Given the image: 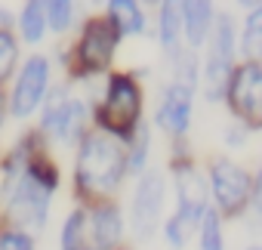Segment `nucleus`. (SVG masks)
<instances>
[{
	"instance_id": "1",
	"label": "nucleus",
	"mask_w": 262,
	"mask_h": 250,
	"mask_svg": "<svg viewBox=\"0 0 262 250\" xmlns=\"http://www.w3.org/2000/svg\"><path fill=\"white\" fill-rule=\"evenodd\" d=\"M126 173L123 152L105 136H86L77 155V185L80 192H111Z\"/></svg>"
},
{
	"instance_id": "2",
	"label": "nucleus",
	"mask_w": 262,
	"mask_h": 250,
	"mask_svg": "<svg viewBox=\"0 0 262 250\" xmlns=\"http://www.w3.org/2000/svg\"><path fill=\"white\" fill-rule=\"evenodd\" d=\"M56 189V170L40 161V164H28L25 176L19 179V185L10 192V216L28 228H43L47 213H50V195Z\"/></svg>"
},
{
	"instance_id": "3",
	"label": "nucleus",
	"mask_w": 262,
	"mask_h": 250,
	"mask_svg": "<svg viewBox=\"0 0 262 250\" xmlns=\"http://www.w3.org/2000/svg\"><path fill=\"white\" fill-rule=\"evenodd\" d=\"M139 114H142L139 87L133 84V77L114 74L108 80V90H105V99H102V108H99L102 127L117 133V136H129L136 130V123H139Z\"/></svg>"
},
{
	"instance_id": "4",
	"label": "nucleus",
	"mask_w": 262,
	"mask_h": 250,
	"mask_svg": "<svg viewBox=\"0 0 262 250\" xmlns=\"http://www.w3.org/2000/svg\"><path fill=\"white\" fill-rule=\"evenodd\" d=\"M231 59H234V28H231V16H219V22L213 28L210 53H207V68H204L207 99H222L225 96L228 77L234 71Z\"/></svg>"
},
{
	"instance_id": "5",
	"label": "nucleus",
	"mask_w": 262,
	"mask_h": 250,
	"mask_svg": "<svg viewBox=\"0 0 262 250\" xmlns=\"http://www.w3.org/2000/svg\"><path fill=\"white\" fill-rule=\"evenodd\" d=\"M225 96L231 102V111L247 127H259V120H262V71L256 62H244L241 68L231 71Z\"/></svg>"
},
{
	"instance_id": "6",
	"label": "nucleus",
	"mask_w": 262,
	"mask_h": 250,
	"mask_svg": "<svg viewBox=\"0 0 262 250\" xmlns=\"http://www.w3.org/2000/svg\"><path fill=\"white\" fill-rule=\"evenodd\" d=\"M210 182H213V195H216V204L225 216H234L241 213L247 204H250V195H253V179L244 167H237L234 161L228 158H219L216 164H210Z\"/></svg>"
},
{
	"instance_id": "7",
	"label": "nucleus",
	"mask_w": 262,
	"mask_h": 250,
	"mask_svg": "<svg viewBox=\"0 0 262 250\" xmlns=\"http://www.w3.org/2000/svg\"><path fill=\"white\" fill-rule=\"evenodd\" d=\"M117 40H120V34L114 31V25L108 19H90L83 25V37H80V47H77L80 68L90 71V74L105 71L114 59Z\"/></svg>"
},
{
	"instance_id": "8",
	"label": "nucleus",
	"mask_w": 262,
	"mask_h": 250,
	"mask_svg": "<svg viewBox=\"0 0 262 250\" xmlns=\"http://www.w3.org/2000/svg\"><path fill=\"white\" fill-rule=\"evenodd\" d=\"M164 173L161 170H148L136 192H133V225H136V235L142 241H148L155 232H158V222H161V207H164Z\"/></svg>"
},
{
	"instance_id": "9",
	"label": "nucleus",
	"mask_w": 262,
	"mask_h": 250,
	"mask_svg": "<svg viewBox=\"0 0 262 250\" xmlns=\"http://www.w3.org/2000/svg\"><path fill=\"white\" fill-rule=\"evenodd\" d=\"M47 84H50V62L43 56H31L13 87V96H10V105H13V114L16 117H28L40 99L47 96Z\"/></svg>"
},
{
	"instance_id": "10",
	"label": "nucleus",
	"mask_w": 262,
	"mask_h": 250,
	"mask_svg": "<svg viewBox=\"0 0 262 250\" xmlns=\"http://www.w3.org/2000/svg\"><path fill=\"white\" fill-rule=\"evenodd\" d=\"M176 192H179V216L194 225V219L207 210V182L191 164H176Z\"/></svg>"
},
{
	"instance_id": "11",
	"label": "nucleus",
	"mask_w": 262,
	"mask_h": 250,
	"mask_svg": "<svg viewBox=\"0 0 262 250\" xmlns=\"http://www.w3.org/2000/svg\"><path fill=\"white\" fill-rule=\"evenodd\" d=\"M158 123L170 133V136H182L191 123V90L173 84L164 99H161V108H158Z\"/></svg>"
},
{
	"instance_id": "12",
	"label": "nucleus",
	"mask_w": 262,
	"mask_h": 250,
	"mask_svg": "<svg viewBox=\"0 0 262 250\" xmlns=\"http://www.w3.org/2000/svg\"><path fill=\"white\" fill-rule=\"evenodd\" d=\"M213 25V0H182V28L191 47L204 44Z\"/></svg>"
},
{
	"instance_id": "13",
	"label": "nucleus",
	"mask_w": 262,
	"mask_h": 250,
	"mask_svg": "<svg viewBox=\"0 0 262 250\" xmlns=\"http://www.w3.org/2000/svg\"><path fill=\"white\" fill-rule=\"evenodd\" d=\"M123 235V219L114 204H102L93 210V238L102 250H111Z\"/></svg>"
},
{
	"instance_id": "14",
	"label": "nucleus",
	"mask_w": 262,
	"mask_h": 250,
	"mask_svg": "<svg viewBox=\"0 0 262 250\" xmlns=\"http://www.w3.org/2000/svg\"><path fill=\"white\" fill-rule=\"evenodd\" d=\"M108 22L114 25L117 34H142L145 31V16L136 0H108Z\"/></svg>"
},
{
	"instance_id": "15",
	"label": "nucleus",
	"mask_w": 262,
	"mask_h": 250,
	"mask_svg": "<svg viewBox=\"0 0 262 250\" xmlns=\"http://www.w3.org/2000/svg\"><path fill=\"white\" fill-rule=\"evenodd\" d=\"M83 123H86V108H83V102L68 99L65 111H62V114H59V120L53 123L50 136H53V139H59V142H74V139L83 133Z\"/></svg>"
},
{
	"instance_id": "16",
	"label": "nucleus",
	"mask_w": 262,
	"mask_h": 250,
	"mask_svg": "<svg viewBox=\"0 0 262 250\" xmlns=\"http://www.w3.org/2000/svg\"><path fill=\"white\" fill-rule=\"evenodd\" d=\"M182 34V0H164L161 7V44L164 50L176 53Z\"/></svg>"
},
{
	"instance_id": "17",
	"label": "nucleus",
	"mask_w": 262,
	"mask_h": 250,
	"mask_svg": "<svg viewBox=\"0 0 262 250\" xmlns=\"http://www.w3.org/2000/svg\"><path fill=\"white\" fill-rule=\"evenodd\" d=\"M47 31V7L43 0H28L22 10V34L28 44H37Z\"/></svg>"
},
{
	"instance_id": "18",
	"label": "nucleus",
	"mask_w": 262,
	"mask_h": 250,
	"mask_svg": "<svg viewBox=\"0 0 262 250\" xmlns=\"http://www.w3.org/2000/svg\"><path fill=\"white\" fill-rule=\"evenodd\" d=\"M259 47H262V13H259V7H256V10H250L247 28H244V37H241V50H244L247 62H256Z\"/></svg>"
},
{
	"instance_id": "19",
	"label": "nucleus",
	"mask_w": 262,
	"mask_h": 250,
	"mask_svg": "<svg viewBox=\"0 0 262 250\" xmlns=\"http://www.w3.org/2000/svg\"><path fill=\"white\" fill-rule=\"evenodd\" d=\"M83 222H86V213L83 210H74L65 219V225H62V250H86Z\"/></svg>"
},
{
	"instance_id": "20",
	"label": "nucleus",
	"mask_w": 262,
	"mask_h": 250,
	"mask_svg": "<svg viewBox=\"0 0 262 250\" xmlns=\"http://www.w3.org/2000/svg\"><path fill=\"white\" fill-rule=\"evenodd\" d=\"M201 250H225L222 247V219L216 210H204V216H201Z\"/></svg>"
},
{
	"instance_id": "21",
	"label": "nucleus",
	"mask_w": 262,
	"mask_h": 250,
	"mask_svg": "<svg viewBox=\"0 0 262 250\" xmlns=\"http://www.w3.org/2000/svg\"><path fill=\"white\" fill-rule=\"evenodd\" d=\"M65 105H68V87H56L47 96V105H43V130L47 133L53 130V123L59 120V114L65 111Z\"/></svg>"
},
{
	"instance_id": "22",
	"label": "nucleus",
	"mask_w": 262,
	"mask_h": 250,
	"mask_svg": "<svg viewBox=\"0 0 262 250\" xmlns=\"http://www.w3.org/2000/svg\"><path fill=\"white\" fill-rule=\"evenodd\" d=\"M47 19L53 25V31H65L71 25V10H74V0H47Z\"/></svg>"
},
{
	"instance_id": "23",
	"label": "nucleus",
	"mask_w": 262,
	"mask_h": 250,
	"mask_svg": "<svg viewBox=\"0 0 262 250\" xmlns=\"http://www.w3.org/2000/svg\"><path fill=\"white\" fill-rule=\"evenodd\" d=\"M16 53H19V47H16V40H13V34L0 31V84L10 77V71H13V65H16Z\"/></svg>"
},
{
	"instance_id": "24",
	"label": "nucleus",
	"mask_w": 262,
	"mask_h": 250,
	"mask_svg": "<svg viewBox=\"0 0 262 250\" xmlns=\"http://www.w3.org/2000/svg\"><path fill=\"white\" fill-rule=\"evenodd\" d=\"M136 133H139V136H136V142H133V155H129L126 167L142 170V167H145V161H148V145H151V136H148V130H145V127H139Z\"/></svg>"
},
{
	"instance_id": "25",
	"label": "nucleus",
	"mask_w": 262,
	"mask_h": 250,
	"mask_svg": "<svg viewBox=\"0 0 262 250\" xmlns=\"http://www.w3.org/2000/svg\"><path fill=\"white\" fill-rule=\"evenodd\" d=\"M188 228H191V222H188V219H182L179 213H173V216L167 219V225H164L167 241H170L173 247H182V244L188 241Z\"/></svg>"
},
{
	"instance_id": "26",
	"label": "nucleus",
	"mask_w": 262,
	"mask_h": 250,
	"mask_svg": "<svg viewBox=\"0 0 262 250\" xmlns=\"http://www.w3.org/2000/svg\"><path fill=\"white\" fill-rule=\"evenodd\" d=\"M0 250H34V244L25 232H4L0 235Z\"/></svg>"
},
{
	"instance_id": "27",
	"label": "nucleus",
	"mask_w": 262,
	"mask_h": 250,
	"mask_svg": "<svg viewBox=\"0 0 262 250\" xmlns=\"http://www.w3.org/2000/svg\"><path fill=\"white\" fill-rule=\"evenodd\" d=\"M237 4H244V7H250V10H256V7H259V0H237Z\"/></svg>"
},
{
	"instance_id": "28",
	"label": "nucleus",
	"mask_w": 262,
	"mask_h": 250,
	"mask_svg": "<svg viewBox=\"0 0 262 250\" xmlns=\"http://www.w3.org/2000/svg\"><path fill=\"white\" fill-rule=\"evenodd\" d=\"M0 123H4V93H0Z\"/></svg>"
},
{
	"instance_id": "29",
	"label": "nucleus",
	"mask_w": 262,
	"mask_h": 250,
	"mask_svg": "<svg viewBox=\"0 0 262 250\" xmlns=\"http://www.w3.org/2000/svg\"><path fill=\"white\" fill-rule=\"evenodd\" d=\"M247 250H259V247H247Z\"/></svg>"
},
{
	"instance_id": "30",
	"label": "nucleus",
	"mask_w": 262,
	"mask_h": 250,
	"mask_svg": "<svg viewBox=\"0 0 262 250\" xmlns=\"http://www.w3.org/2000/svg\"><path fill=\"white\" fill-rule=\"evenodd\" d=\"M148 4H155V0H148Z\"/></svg>"
}]
</instances>
